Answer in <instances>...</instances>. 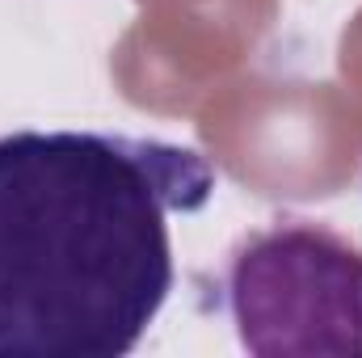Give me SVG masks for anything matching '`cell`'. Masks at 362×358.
Instances as JSON below:
<instances>
[{
	"label": "cell",
	"instance_id": "cell-2",
	"mask_svg": "<svg viewBox=\"0 0 362 358\" xmlns=\"http://www.w3.org/2000/svg\"><path fill=\"white\" fill-rule=\"evenodd\" d=\"M223 299L257 358H362V249L316 219H274L228 253Z\"/></svg>",
	"mask_w": 362,
	"mask_h": 358
},
{
	"label": "cell",
	"instance_id": "cell-1",
	"mask_svg": "<svg viewBox=\"0 0 362 358\" xmlns=\"http://www.w3.org/2000/svg\"><path fill=\"white\" fill-rule=\"evenodd\" d=\"M211 194V161L185 144L0 135V358L131 354L173 291L169 215Z\"/></svg>",
	"mask_w": 362,
	"mask_h": 358
}]
</instances>
